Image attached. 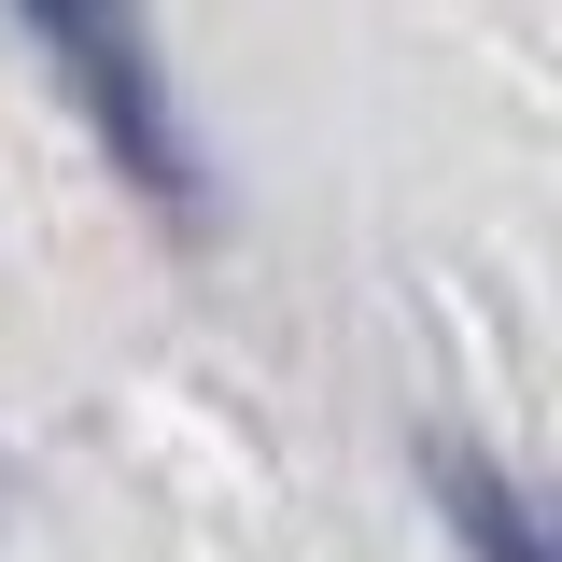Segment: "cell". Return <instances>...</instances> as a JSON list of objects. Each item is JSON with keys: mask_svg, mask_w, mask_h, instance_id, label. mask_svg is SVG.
Instances as JSON below:
<instances>
[{"mask_svg": "<svg viewBox=\"0 0 562 562\" xmlns=\"http://www.w3.org/2000/svg\"><path fill=\"white\" fill-rule=\"evenodd\" d=\"M422 492L450 506V535H464L479 562H549V520H535V492L506 479L479 436H450V422H436V436H422Z\"/></svg>", "mask_w": 562, "mask_h": 562, "instance_id": "7a4b0ae2", "label": "cell"}, {"mask_svg": "<svg viewBox=\"0 0 562 562\" xmlns=\"http://www.w3.org/2000/svg\"><path fill=\"white\" fill-rule=\"evenodd\" d=\"M29 43L70 70V99L99 113L113 169H127L155 211H211V155L183 140V113H169V85H155V43H140V29H99V14H29Z\"/></svg>", "mask_w": 562, "mask_h": 562, "instance_id": "6da1fadb", "label": "cell"}]
</instances>
